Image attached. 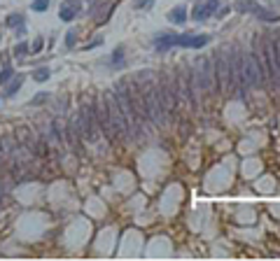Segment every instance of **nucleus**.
<instances>
[{
  "label": "nucleus",
  "mask_w": 280,
  "mask_h": 261,
  "mask_svg": "<svg viewBox=\"0 0 280 261\" xmlns=\"http://www.w3.org/2000/svg\"><path fill=\"white\" fill-rule=\"evenodd\" d=\"M40 49H42V38H38V40L33 42V47H31V52H33V54H38Z\"/></svg>",
  "instance_id": "nucleus-19"
},
{
  "label": "nucleus",
  "mask_w": 280,
  "mask_h": 261,
  "mask_svg": "<svg viewBox=\"0 0 280 261\" xmlns=\"http://www.w3.org/2000/svg\"><path fill=\"white\" fill-rule=\"evenodd\" d=\"M5 24L10 28H17V26H21V24H24V17H21V14H10Z\"/></svg>",
  "instance_id": "nucleus-13"
},
{
  "label": "nucleus",
  "mask_w": 280,
  "mask_h": 261,
  "mask_svg": "<svg viewBox=\"0 0 280 261\" xmlns=\"http://www.w3.org/2000/svg\"><path fill=\"white\" fill-rule=\"evenodd\" d=\"M215 80H219V91L229 94L236 89V77H233V56H229V49H222L215 61Z\"/></svg>",
  "instance_id": "nucleus-2"
},
{
  "label": "nucleus",
  "mask_w": 280,
  "mask_h": 261,
  "mask_svg": "<svg viewBox=\"0 0 280 261\" xmlns=\"http://www.w3.org/2000/svg\"><path fill=\"white\" fill-rule=\"evenodd\" d=\"M268 47H271V59H273L275 73H278V77H280V33H275V38L268 42Z\"/></svg>",
  "instance_id": "nucleus-10"
},
{
  "label": "nucleus",
  "mask_w": 280,
  "mask_h": 261,
  "mask_svg": "<svg viewBox=\"0 0 280 261\" xmlns=\"http://www.w3.org/2000/svg\"><path fill=\"white\" fill-rule=\"evenodd\" d=\"M217 5H219V0H203V3H198V5L194 7V12H191V19L194 21H205L208 17L215 14Z\"/></svg>",
  "instance_id": "nucleus-6"
},
{
  "label": "nucleus",
  "mask_w": 280,
  "mask_h": 261,
  "mask_svg": "<svg viewBox=\"0 0 280 261\" xmlns=\"http://www.w3.org/2000/svg\"><path fill=\"white\" fill-rule=\"evenodd\" d=\"M210 42L208 35H196V33H185V35H178L175 40V47H191V49H201Z\"/></svg>",
  "instance_id": "nucleus-5"
},
{
  "label": "nucleus",
  "mask_w": 280,
  "mask_h": 261,
  "mask_svg": "<svg viewBox=\"0 0 280 261\" xmlns=\"http://www.w3.org/2000/svg\"><path fill=\"white\" fill-rule=\"evenodd\" d=\"M12 77H14V68L7 63V66L3 68V73H0V84H5V82H7V80H12Z\"/></svg>",
  "instance_id": "nucleus-14"
},
{
  "label": "nucleus",
  "mask_w": 280,
  "mask_h": 261,
  "mask_svg": "<svg viewBox=\"0 0 280 261\" xmlns=\"http://www.w3.org/2000/svg\"><path fill=\"white\" fill-rule=\"evenodd\" d=\"M77 12H80V0H63L59 17H61V21H73L77 17Z\"/></svg>",
  "instance_id": "nucleus-7"
},
{
  "label": "nucleus",
  "mask_w": 280,
  "mask_h": 261,
  "mask_svg": "<svg viewBox=\"0 0 280 261\" xmlns=\"http://www.w3.org/2000/svg\"><path fill=\"white\" fill-rule=\"evenodd\" d=\"M21 82H24V77L21 75H17V77H12V80H7L5 84H7V89H5V94L7 96H14L17 91L21 89Z\"/></svg>",
  "instance_id": "nucleus-11"
},
{
  "label": "nucleus",
  "mask_w": 280,
  "mask_h": 261,
  "mask_svg": "<svg viewBox=\"0 0 280 261\" xmlns=\"http://www.w3.org/2000/svg\"><path fill=\"white\" fill-rule=\"evenodd\" d=\"M75 31H70L68 33V38H66V47H73V45H75Z\"/></svg>",
  "instance_id": "nucleus-18"
},
{
  "label": "nucleus",
  "mask_w": 280,
  "mask_h": 261,
  "mask_svg": "<svg viewBox=\"0 0 280 261\" xmlns=\"http://www.w3.org/2000/svg\"><path fill=\"white\" fill-rule=\"evenodd\" d=\"M112 94H115V101L124 114L129 135H133V138H145V119H147V117H145L143 110L138 107V103L133 101V96H131V91H129V84H126V82H119Z\"/></svg>",
  "instance_id": "nucleus-1"
},
{
  "label": "nucleus",
  "mask_w": 280,
  "mask_h": 261,
  "mask_svg": "<svg viewBox=\"0 0 280 261\" xmlns=\"http://www.w3.org/2000/svg\"><path fill=\"white\" fill-rule=\"evenodd\" d=\"M152 5V0H138L136 7H150Z\"/></svg>",
  "instance_id": "nucleus-20"
},
{
  "label": "nucleus",
  "mask_w": 280,
  "mask_h": 261,
  "mask_svg": "<svg viewBox=\"0 0 280 261\" xmlns=\"http://www.w3.org/2000/svg\"><path fill=\"white\" fill-rule=\"evenodd\" d=\"M168 21H171V24H178V26H182V24L187 21V7L185 5L173 7L171 12H168Z\"/></svg>",
  "instance_id": "nucleus-9"
},
{
  "label": "nucleus",
  "mask_w": 280,
  "mask_h": 261,
  "mask_svg": "<svg viewBox=\"0 0 280 261\" xmlns=\"http://www.w3.org/2000/svg\"><path fill=\"white\" fill-rule=\"evenodd\" d=\"M236 12H243V14H254V17H259L261 21H278L280 17L266 7H261L259 3H254V0H238L236 3Z\"/></svg>",
  "instance_id": "nucleus-4"
},
{
  "label": "nucleus",
  "mask_w": 280,
  "mask_h": 261,
  "mask_svg": "<svg viewBox=\"0 0 280 261\" xmlns=\"http://www.w3.org/2000/svg\"><path fill=\"white\" fill-rule=\"evenodd\" d=\"M175 40H178V35H171V33H159L157 38H154V47H157V52H168L171 47H175Z\"/></svg>",
  "instance_id": "nucleus-8"
},
{
  "label": "nucleus",
  "mask_w": 280,
  "mask_h": 261,
  "mask_svg": "<svg viewBox=\"0 0 280 261\" xmlns=\"http://www.w3.org/2000/svg\"><path fill=\"white\" fill-rule=\"evenodd\" d=\"M119 63H124V47H117L112 54V66H119Z\"/></svg>",
  "instance_id": "nucleus-17"
},
{
  "label": "nucleus",
  "mask_w": 280,
  "mask_h": 261,
  "mask_svg": "<svg viewBox=\"0 0 280 261\" xmlns=\"http://www.w3.org/2000/svg\"><path fill=\"white\" fill-rule=\"evenodd\" d=\"M0 201H3V191H0Z\"/></svg>",
  "instance_id": "nucleus-21"
},
{
  "label": "nucleus",
  "mask_w": 280,
  "mask_h": 261,
  "mask_svg": "<svg viewBox=\"0 0 280 261\" xmlns=\"http://www.w3.org/2000/svg\"><path fill=\"white\" fill-rule=\"evenodd\" d=\"M49 75H52V70H49V68H38V70L33 73V80L35 82H47Z\"/></svg>",
  "instance_id": "nucleus-12"
},
{
  "label": "nucleus",
  "mask_w": 280,
  "mask_h": 261,
  "mask_svg": "<svg viewBox=\"0 0 280 261\" xmlns=\"http://www.w3.org/2000/svg\"><path fill=\"white\" fill-rule=\"evenodd\" d=\"M103 103H105V112H108L110 133H112V138H131L129 128H126V121H124V114H122V110H119V105H117V101H115V94L108 91Z\"/></svg>",
  "instance_id": "nucleus-3"
},
{
  "label": "nucleus",
  "mask_w": 280,
  "mask_h": 261,
  "mask_svg": "<svg viewBox=\"0 0 280 261\" xmlns=\"http://www.w3.org/2000/svg\"><path fill=\"white\" fill-rule=\"evenodd\" d=\"M47 7H49V0H33L31 10L33 12H47Z\"/></svg>",
  "instance_id": "nucleus-16"
},
{
  "label": "nucleus",
  "mask_w": 280,
  "mask_h": 261,
  "mask_svg": "<svg viewBox=\"0 0 280 261\" xmlns=\"http://www.w3.org/2000/svg\"><path fill=\"white\" fill-rule=\"evenodd\" d=\"M28 52H31V47H28L26 42H19V45L14 47V56H17V59H24Z\"/></svg>",
  "instance_id": "nucleus-15"
}]
</instances>
